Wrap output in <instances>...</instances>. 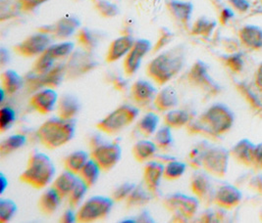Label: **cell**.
<instances>
[{
    "label": "cell",
    "instance_id": "cell-1",
    "mask_svg": "<svg viewBox=\"0 0 262 223\" xmlns=\"http://www.w3.org/2000/svg\"><path fill=\"white\" fill-rule=\"evenodd\" d=\"M185 61V53L182 47L168 49L149 62L146 67V75L159 86L165 85L179 73Z\"/></svg>",
    "mask_w": 262,
    "mask_h": 223
},
{
    "label": "cell",
    "instance_id": "cell-2",
    "mask_svg": "<svg viewBox=\"0 0 262 223\" xmlns=\"http://www.w3.org/2000/svg\"><path fill=\"white\" fill-rule=\"evenodd\" d=\"M76 120L59 117H50L37 129V138L49 150L58 149L74 138Z\"/></svg>",
    "mask_w": 262,
    "mask_h": 223
},
{
    "label": "cell",
    "instance_id": "cell-3",
    "mask_svg": "<svg viewBox=\"0 0 262 223\" xmlns=\"http://www.w3.org/2000/svg\"><path fill=\"white\" fill-rule=\"evenodd\" d=\"M234 123V114L229 107L217 103L208 108L196 122L191 121L187 127L190 131L204 130L213 135L226 133Z\"/></svg>",
    "mask_w": 262,
    "mask_h": 223
},
{
    "label": "cell",
    "instance_id": "cell-4",
    "mask_svg": "<svg viewBox=\"0 0 262 223\" xmlns=\"http://www.w3.org/2000/svg\"><path fill=\"white\" fill-rule=\"evenodd\" d=\"M55 171V166L48 155L34 153L30 156L24 171L20 175V181L35 189H42L52 181Z\"/></svg>",
    "mask_w": 262,
    "mask_h": 223
},
{
    "label": "cell",
    "instance_id": "cell-5",
    "mask_svg": "<svg viewBox=\"0 0 262 223\" xmlns=\"http://www.w3.org/2000/svg\"><path fill=\"white\" fill-rule=\"evenodd\" d=\"M90 147L91 158L104 172L110 171L121 160L122 149L117 142H107L100 135H94L90 140Z\"/></svg>",
    "mask_w": 262,
    "mask_h": 223
},
{
    "label": "cell",
    "instance_id": "cell-6",
    "mask_svg": "<svg viewBox=\"0 0 262 223\" xmlns=\"http://www.w3.org/2000/svg\"><path fill=\"white\" fill-rule=\"evenodd\" d=\"M140 115L137 107L122 105L96 123V129L107 135H115L130 127Z\"/></svg>",
    "mask_w": 262,
    "mask_h": 223
},
{
    "label": "cell",
    "instance_id": "cell-7",
    "mask_svg": "<svg viewBox=\"0 0 262 223\" xmlns=\"http://www.w3.org/2000/svg\"><path fill=\"white\" fill-rule=\"evenodd\" d=\"M111 197L95 196L86 200L77 211V222H96L107 217L114 206Z\"/></svg>",
    "mask_w": 262,
    "mask_h": 223
},
{
    "label": "cell",
    "instance_id": "cell-8",
    "mask_svg": "<svg viewBox=\"0 0 262 223\" xmlns=\"http://www.w3.org/2000/svg\"><path fill=\"white\" fill-rule=\"evenodd\" d=\"M25 79V86L30 91H37L42 88H57L66 79L65 63L56 64L51 70L45 75H36L32 70Z\"/></svg>",
    "mask_w": 262,
    "mask_h": 223
},
{
    "label": "cell",
    "instance_id": "cell-9",
    "mask_svg": "<svg viewBox=\"0 0 262 223\" xmlns=\"http://www.w3.org/2000/svg\"><path fill=\"white\" fill-rule=\"evenodd\" d=\"M98 67V61L95 53L88 52L82 48L74 50L71 55L66 59V79L75 80L96 70Z\"/></svg>",
    "mask_w": 262,
    "mask_h": 223
},
{
    "label": "cell",
    "instance_id": "cell-10",
    "mask_svg": "<svg viewBox=\"0 0 262 223\" xmlns=\"http://www.w3.org/2000/svg\"><path fill=\"white\" fill-rule=\"evenodd\" d=\"M52 36L39 32L25 38L13 47L14 52L25 58H34L43 53L52 44Z\"/></svg>",
    "mask_w": 262,
    "mask_h": 223
},
{
    "label": "cell",
    "instance_id": "cell-11",
    "mask_svg": "<svg viewBox=\"0 0 262 223\" xmlns=\"http://www.w3.org/2000/svg\"><path fill=\"white\" fill-rule=\"evenodd\" d=\"M80 28L81 21L79 20V18L73 15H66L64 17H61L55 23L40 28L39 32L51 35L53 39L63 41L70 38L72 35L77 34Z\"/></svg>",
    "mask_w": 262,
    "mask_h": 223
},
{
    "label": "cell",
    "instance_id": "cell-12",
    "mask_svg": "<svg viewBox=\"0 0 262 223\" xmlns=\"http://www.w3.org/2000/svg\"><path fill=\"white\" fill-rule=\"evenodd\" d=\"M152 50L151 42L147 39L141 38L135 40V43L129 51V53L124 57L123 68L127 77H133L140 69L143 58Z\"/></svg>",
    "mask_w": 262,
    "mask_h": 223
},
{
    "label": "cell",
    "instance_id": "cell-13",
    "mask_svg": "<svg viewBox=\"0 0 262 223\" xmlns=\"http://www.w3.org/2000/svg\"><path fill=\"white\" fill-rule=\"evenodd\" d=\"M229 155V151L223 147H209L203 158L204 170L213 176H224L228 168Z\"/></svg>",
    "mask_w": 262,
    "mask_h": 223
},
{
    "label": "cell",
    "instance_id": "cell-14",
    "mask_svg": "<svg viewBox=\"0 0 262 223\" xmlns=\"http://www.w3.org/2000/svg\"><path fill=\"white\" fill-rule=\"evenodd\" d=\"M59 96L54 88H42L36 91L30 98V105L41 115L52 113L57 106Z\"/></svg>",
    "mask_w": 262,
    "mask_h": 223
},
{
    "label": "cell",
    "instance_id": "cell-15",
    "mask_svg": "<svg viewBox=\"0 0 262 223\" xmlns=\"http://www.w3.org/2000/svg\"><path fill=\"white\" fill-rule=\"evenodd\" d=\"M164 165L159 161H148L143 168V183L154 194L157 193L162 178H164Z\"/></svg>",
    "mask_w": 262,
    "mask_h": 223
},
{
    "label": "cell",
    "instance_id": "cell-16",
    "mask_svg": "<svg viewBox=\"0 0 262 223\" xmlns=\"http://www.w3.org/2000/svg\"><path fill=\"white\" fill-rule=\"evenodd\" d=\"M132 99L140 104L146 105L154 102L156 94L158 93L155 85L144 80H138L134 82L130 87Z\"/></svg>",
    "mask_w": 262,
    "mask_h": 223
},
{
    "label": "cell",
    "instance_id": "cell-17",
    "mask_svg": "<svg viewBox=\"0 0 262 223\" xmlns=\"http://www.w3.org/2000/svg\"><path fill=\"white\" fill-rule=\"evenodd\" d=\"M81 102L74 94L65 93L60 96L56 106L57 117L64 119H75L81 112Z\"/></svg>",
    "mask_w": 262,
    "mask_h": 223
},
{
    "label": "cell",
    "instance_id": "cell-18",
    "mask_svg": "<svg viewBox=\"0 0 262 223\" xmlns=\"http://www.w3.org/2000/svg\"><path fill=\"white\" fill-rule=\"evenodd\" d=\"M135 43V39L131 35H121L115 38L108 47L107 53L105 61L107 63H114L119 61L120 59L124 58Z\"/></svg>",
    "mask_w": 262,
    "mask_h": 223
},
{
    "label": "cell",
    "instance_id": "cell-19",
    "mask_svg": "<svg viewBox=\"0 0 262 223\" xmlns=\"http://www.w3.org/2000/svg\"><path fill=\"white\" fill-rule=\"evenodd\" d=\"M188 81L191 84L205 89L214 90L217 88V85L208 75L207 66L202 61H198L193 64L188 73Z\"/></svg>",
    "mask_w": 262,
    "mask_h": 223
},
{
    "label": "cell",
    "instance_id": "cell-20",
    "mask_svg": "<svg viewBox=\"0 0 262 223\" xmlns=\"http://www.w3.org/2000/svg\"><path fill=\"white\" fill-rule=\"evenodd\" d=\"M166 6L167 10L174 21L184 27L188 26L193 9L191 2L183 0H168Z\"/></svg>",
    "mask_w": 262,
    "mask_h": 223
},
{
    "label": "cell",
    "instance_id": "cell-21",
    "mask_svg": "<svg viewBox=\"0 0 262 223\" xmlns=\"http://www.w3.org/2000/svg\"><path fill=\"white\" fill-rule=\"evenodd\" d=\"M191 189L192 193L200 200H214L215 192L208 176L202 171H196L191 176Z\"/></svg>",
    "mask_w": 262,
    "mask_h": 223
},
{
    "label": "cell",
    "instance_id": "cell-22",
    "mask_svg": "<svg viewBox=\"0 0 262 223\" xmlns=\"http://www.w3.org/2000/svg\"><path fill=\"white\" fill-rule=\"evenodd\" d=\"M154 194L147 189L145 184H139L133 189L131 194L125 200V208L127 210L141 209L146 206L151 199Z\"/></svg>",
    "mask_w": 262,
    "mask_h": 223
},
{
    "label": "cell",
    "instance_id": "cell-23",
    "mask_svg": "<svg viewBox=\"0 0 262 223\" xmlns=\"http://www.w3.org/2000/svg\"><path fill=\"white\" fill-rule=\"evenodd\" d=\"M242 199V193L238 188L232 185H223L215 191L214 201L223 208H232Z\"/></svg>",
    "mask_w": 262,
    "mask_h": 223
},
{
    "label": "cell",
    "instance_id": "cell-24",
    "mask_svg": "<svg viewBox=\"0 0 262 223\" xmlns=\"http://www.w3.org/2000/svg\"><path fill=\"white\" fill-rule=\"evenodd\" d=\"M62 200L57 191L51 186L39 197L37 202L38 210L46 215H51L59 209Z\"/></svg>",
    "mask_w": 262,
    "mask_h": 223
},
{
    "label": "cell",
    "instance_id": "cell-25",
    "mask_svg": "<svg viewBox=\"0 0 262 223\" xmlns=\"http://www.w3.org/2000/svg\"><path fill=\"white\" fill-rule=\"evenodd\" d=\"M178 95L172 86H166L155 96L154 104L159 112H169L178 105Z\"/></svg>",
    "mask_w": 262,
    "mask_h": 223
},
{
    "label": "cell",
    "instance_id": "cell-26",
    "mask_svg": "<svg viewBox=\"0 0 262 223\" xmlns=\"http://www.w3.org/2000/svg\"><path fill=\"white\" fill-rule=\"evenodd\" d=\"M1 88L6 95L11 96L17 93L25 86V79L16 70H6L1 73Z\"/></svg>",
    "mask_w": 262,
    "mask_h": 223
},
{
    "label": "cell",
    "instance_id": "cell-27",
    "mask_svg": "<svg viewBox=\"0 0 262 223\" xmlns=\"http://www.w3.org/2000/svg\"><path fill=\"white\" fill-rule=\"evenodd\" d=\"M158 148L154 141L141 140L135 143L132 148L133 158L138 163H145L155 158Z\"/></svg>",
    "mask_w": 262,
    "mask_h": 223
},
{
    "label": "cell",
    "instance_id": "cell-28",
    "mask_svg": "<svg viewBox=\"0 0 262 223\" xmlns=\"http://www.w3.org/2000/svg\"><path fill=\"white\" fill-rule=\"evenodd\" d=\"M79 180L78 175H75L68 170H64L53 181L52 187L54 188L62 199H65L69 196L72 189L76 185Z\"/></svg>",
    "mask_w": 262,
    "mask_h": 223
},
{
    "label": "cell",
    "instance_id": "cell-29",
    "mask_svg": "<svg viewBox=\"0 0 262 223\" xmlns=\"http://www.w3.org/2000/svg\"><path fill=\"white\" fill-rule=\"evenodd\" d=\"M76 40L80 48L88 52L95 53L100 38L95 31L88 28H81L76 34Z\"/></svg>",
    "mask_w": 262,
    "mask_h": 223
},
{
    "label": "cell",
    "instance_id": "cell-30",
    "mask_svg": "<svg viewBox=\"0 0 262 223\" xmlns=\"http://www.w3.org/2000/svg\"><path fill=\"white\" fill-rule=\"evenodd\" d=\"M164 125L171 129H181L187 127L191 121V115L186 110L173 109L166 112L164 118Z\"/></svg>",
    "mask_w": 262,
    "mask_h": 223
},
{
    "label": "cell",
    "instance_id": "cell-31",
    "mask_svg": "<svg viewBox=\"0 0 262 223\" xmlns=\"http://www.w3.org/2000/svg\"><path fill=\"white\" fill-rule=\"evenodd\" d=\"M91 156L89 153L79 150L75 152L69 154L63 161V165L64 168L70 172H73L75 175H78L80 170L82 169L84 164L89 161Z\"/></svg>",
    "mask_w": 262,
    "mask_h": 223
},
{
    "label": "cell",
    "instance_id": "cell-32",
    "mask_svg": "<svg viewBox=\"0 0 262 223\" xmlns=\"http://www.w3.org/2000/svg\"><path fill=\"white\" fill-rule=\"evenodd\" d=\"M101 171L102 170L100 166L96 164L92 158H90L89 161L84 164L82 169L80 170V172L78 174V176L86 184L88 187L91 188L97 182Z\"/></svg>",
    "mask_w": 262,
    "mask_h": 223
},
{
    "label": "cell",
    "instance_id": "cell-33",
    "mask_svg": "<svg viewBox=\"0 0 262 223\" xmlns=\"http://www.w3.org/2000/svg\"><path fill=\"white\" fill-rule=\"evenodd\" d=\"M26 143H27V137L24 134L18 133V134L10 135L0 143V154L2 157L10 155L13 152L23 148Z\"/></svg>",
    "mask_w": 262,
    "mask_h": 223
},
{
    "label": "cell",
    "instance_id": "cell-34",
    "mask_svg": "<svg viewBox=\"0 0 262 223\" xmlns=\"http://www.w3.org/2000/svg\"><path fill=\"white\" fill-rule=\"evenodd\" d=\"M255 145H253L250 140L243 139L233 147L231 154L241 162L251 163L253 162V153Z\"/></svg>",
    "mask_w": 262,
    "mask_h": 223
},
{
    "label": "cell",
    "instance_id": "cell-35",
    "mask_svg": "<svg viewBox=\"0 0 262 223\" xmlns=\"http://www.w3.org/2000/svg\"><path fill=\"white\" fill-rule=\"evenodd\" d=\"M158 125L159 117L155 113L149 112L143 115V117H141V119L137 123V129L143 136L149 137L157 131Z\"/></svg>",
    "mask_w": 262,
    "mask_h": 223
},
{
    "label": "cell",
    "instance_id": "cell-36",
    "mask_svg": "<svg viewBox=\"0 0 262 223\" xmlns=\"http://www.w3.org/2000/svg\"><path fill=\"white\" fill-rule=\"evenodd\" d=\"M243 41L250 47H262V30L254 26H247L241 32Z\"/></svg>",
    "mask_w": 262,
    "mask_h": 223
},
{
    "label": "cell",
    "instance_id": "cell-37",
    "mask_svg": "<svg viewBox=\"0 0 262 223\" xmlns=\"http://www.w3.org/2000/svg\"><path fill=\"white\" fill-rule=\"evenodd\" d=\"M154 142L159 150L161 151L169 150L174 143L172 129L164 125L162 128H160L155 132Z\"/></svg>",
    "mask_w": 262,
    "mask_h": 223
},
{
    "label": "cell",
    "instance_id": "cell-38",
    "mask_svg": "<svg viewBox=\"0 0 262 223\" xmlns=\"http://www.w3.org/2000/svg\"><path fill=\"white\" fill-rule=\"evenodd\" d=\"M75 50V43L72 41H61L51 44L47 49L48 53L56 61L67 59Z\"/></svg>",
    "mask_w": 262,
    "mask_h": 223
},
{
    "label": "cell",
    "instance_id": "cell-39",
    "mask_svg": "<svg viewBox=\"0 0 262 223\" xmlns=\"http://www.w3.org/2000/svg\"><path fill=\"white\" fill-rule=\"evenodd\" d=\"M56 65V60L46 50L37 56L32 67V71L36 75H45Z\"/></svg>",
    "mask_w": 262,
    "mask_h": 223
},
{
    "label": "cell",
    "instance_id": "cell-40",
    "mask_svg": "<svg viewBox=\"0 0 262 223\" xmlns=\"http://www.w3.org/2000/svg\"><path fill=\"white\" fill-rule=\"evenodd\" d=\"M187 169V164L177 160H172L164 165V179L174 181L184 176Z\"/></svg>",
    "mask_w": 262,
    "mask_h": 223
},
{
    "label": "cell",
    "instance_id": "cell-41",
    "mask_svg": "<svg viewBox=\"0 0 262 223\" xmlns=\"http://www.w3.org/2000/svg\"><path fill=\"white\" fill-rule=\"evenodd\" d=\"M88 190H89V187L86 186V184L83 182V180H81L80 177H79L78 182L72 189L69 196L67 197L69 206L73 209L78 208L82 204L84 196L88 193Z\"/></svg>",
    "mask_w": 262,
    "mask_h": 223
},
{
    "label": "cell",
    "instance_id": "cell-42",
    "mask_svg": "<svg viewBox=\"0 0 262 223\" xmlns=\"http://www.w3.org/2000/svg\"><path fill=\"white\" fill-rule=\"evenodd\" d=\"M94 7L97 14L105 19L115 18L119 14L118 6L108 0H97Z\"/></svg>",
    "mask_w": 262,
    "mask_h": 223
},
{
    "label": "cell",
    "instance_id": "cell-43",
    "mask_svg": "<svg viewBox=\"0 0 262 223\" xmlns=\"http://www.w3.org/2000/svg\"><path fill=\"white\" fill-rule=\"evenodd\" d=\"M209 148L207 142H201L199 143L195 147H193L191 149L189 155H188V162L191 164L192 167H200L201 165L203 166V158L204 155L207 151V149Z\"/></svg>",
    "mask_w": 262,
    "mask_h": 223
},
{
    "label": "cell",
    "instance_id": "cell-44",
    "mask_svg": "<svg viewBox=\"0 0 262 223\" xmlns=\"http://www.w3.org/2000/svg\"><path fill=\"white\" fill-rule=\"evenodd\" d=\"M199 206H200L199 199L184 194L178 211L184 213L189 219H191L195 215L196 211L199 210Z\"/></svg>",
    "mask_w": 262,
    "mask_h": 223
},
{
    "label": "cell",
    "instance_id": "cell-45",
    "mask_svg": "<svg viewBox=\"0 0 262 223\" xmlns=\"http://www.w3.org/2000/svg\"><path fill=\"white\" fill-rule=\"evenodd\" d=\"M16 203L10 199H0V222H9L17 212Z\"/></svg>",
    "mask_w": 262,
    "mask_h": 223
},
{
    "label": "cell",
    "instance_id": "cell-46",
    "mask_svg": "<svg viewBox=\"0 0 262 223\" xmlns=\"http://www.w3.org/2000/svg\"><path fill=\"white\" fill-rule=\"evenodd\" d=\"M16 121V112L11 107H2L0 110V132L4 133L13 127Z\"/></svg>",
    "mask_w": 262,
    "mask_h": 223
},
{
    "label": "cell",
    "instance_id": "cell-47",
    "mask_svg": "<svg viewBox=\"0 0 262 223\" xmlns=\"http://www.w3.org/2000/svg\"><path fill=\"white\" fill-rule=\"evenodd\" d=\"M136 187L135 183L132 182H124L120 184L119 186L115 188L111 193V198L115 203H122L125 202L127 197L131 194L133 189Z\"/></svg>",
    "mask_w": 262,
    "mask_h": 223
},
{
    "label": "cell",
    "instance_id": "cell-48",
    "mask_svg": "<svg viewBox=\"0 0 262 223\" xmlns=\"http://www.w3.org/2000/svg\"><path fill=\"white\" fill-rule=\"evenodd\" d=\"M173 39H174V34L172 32H170V30H168L167 28H161L159 30L158 39H157L155 46H152V50H151L152 53L156 54L157 52L164 49L168 44L171 43V41Z\"/></svg>",
    "mask_w": 262,
    "mask_h": 223
},
{
    "label": "cell",
    "instance_id": "cell-49",
    "mask_svg": "<svg viewBox=\"0 0 262 223\" xmlns=\"http://www.w3.org/2000/svg\"><path fill=\"white\" fill-rule=\"evenodd\" d=\"M214 27L213 22H209L205 18H201L192 26L191 33L193 35H206L209 34Z\"/></svg>",
    "mask_w": 262,
    "mask_h": 223
},
{
    "label": "cell",
    "instance_id": "cell-50",
    "mask_svg": "<svg viewBox=\"0 0 262 223\" xmlns=\"http://www.w3.org/2000/svg\"><path fill=\"white\" fill-rule=\"evenodd\" d=\"M50 0H18L20 9L26 13L35 11L38 7Z\"/></svg>",
    "mask_w": 262,
    "mask_h": 223
},
{
    "label": "cell",
    "instance_id": "cell-51",
    "mask_svg": "<svg viewBox=\"0 0 262 223\" xmlns=\"http://www.w3.org/2000/svg\"><path fill=\"white\" fill-rule=\"evenodd\" d=\"M112 78L113 79L111 80V83L115 90L119 91L121 93H125L129 89V82L126 79L118 75H115Z\"/></svg>",
    "mask_w": 262,
    "mask_h": 223
},
{
    "label": "cell",
    "instance_id": "cell-52",
    "mask_svg": "<svg viewBox=\"0 0 262 223\" xmlns=\"http://www.w3.org/2000/svg\"><path fill=\"white\" fill-rule=\"evenodd\" d=\"M59 221L62 223L77 222V211H74L73 208L66 210L61 214Z\"/></svg>",
    "mask_w": 262,
    "mask_h": 223
},
{
    "label": "cell",
    "instance_id": "cell-53",
    "mask_svg": "<svg viewBox=\"0 0 262 223\" xmlns=\"http://www.w3.org/2000/svg\"><path fill=\"white\" fill-rule=\"evenodd\" d=\"M136 220L138 223H155V220L151 213L147 210H142L136 216Z\"/></svg>",
    "mask_w": 262,
    "mask_h": 223
},
{
    "label": "cell",
    "instance_id": "cell-54",
    "mask_svg": "<svg viewBox=\"0 0 262 223\" xmlns=\"http://www.w3.org/2000/svg\"><path fill=\"white\" fill-rule=\"evenodd\" d=\"M230 2L233 4V6L235 8H237L239 11H246L250 7L248 0H230Z\"/></svg>",
    "mask_w": 262,
    "mask_h": 223
},
{
    "label": "cell",
    "instance_id": "cell-55",
    "mask_svg": "<svg viewBox=\"0 0 262 223\" xmlns=\"http://www.w3.org/2000/svg\"><path fill=\"white\" fill-rule=\"evenodd\" d=\"M253 163L262 166V143L255 146L253 153Z\"/></svg>",
    "mask_w": 262,
    "mask_h": 223
},
{
    "label": "cell",
    "instance_id": "cell-56",
    "mask_svg": "<svg viewBox=\"0 0 262 223\" xmlns=\"http://www.w3.org/2000/svg\"><path fill=\"white\" fill-rule=\"evenodd\" d=\"M228 64L229 66L233 69L234 70H238L241 69V66H242V60L239 58V56H232L231 58L229 59L228 61Z\"/></svg>",
    "mask_w": 262,
    "mask_h": 223
},
{
    "label": "cell",
    "instance_id": "cell-57",
    "mask_svg": "<svg viewBox=\"0 0 262 223\" xmlns=\"http://www.w3.org/2000/svg\"><path fill=\"white\" fill-rule=\"evenodd\" d=\"M190 219L182 212L176 211L172 213V219L171 222H188Z\"/></svg>",
    "mask_w": 262,
    "mask_h": 223
},
{
    "label": "cell",
    "instance_id": "cell-58",
    "mask_svg": "<svg viewBox=\"0 0 262 223\" xmlns=\"http://www.w3.org/2000/svg\"><path fill=\"white\" fill-rule=\"evenodd\" d=\"M10 56H9V52L8 50H6L4 47L1 48L0 50V62H1V66L3 67L4 65H6L7 63H9Z\"/></svg>",
    "mask_w": 262,
    "mask_h": 223
},
{
    "label": "cell",
    "instance_id": "cell-59",
    "mask_svg": "<svg viewBox=\"0 0 262 223\" xmlns=\"http://www.w3.org/2000/svg\"><path fill=\"white\" fill-rule=\"evenodd\" d=\"M233 16H234L233 11L228 8H225V9H223V11L221 12V21L223 23H226L227 21L230 20Z\"/></svg>",
    "mask_w": 262,
    "mask_h": 223
},
{
    "label": "cell",
    "instance_id": "cell-60",
    "mask_svg": "<svg viewBox=\"0 0 262 223\" xmlns=\"http://www.w3.org/2000/svg\"><path fill=\"white\" fill-rule=\"evenodd\" d=\"M7 187H8V180H7L6 176H4L3 174H1V176H0V194L1 195L5 192Z\"/></svg>",
    "mask_w": 262,
    "mask_h": 223
},
{
    "label": "cell",
    "instance_id": "cell-61",
    "mask_svg": "<svg viewBox=\"0 0 262 223\" xmlns=\"http://www.w3.org/2000/svg\"><path fill=\"white\" fill-rule=\"evenodd\" d=\"M255 82H256V85L258 86V88L262 89V64L260 65V67L258 68L257 72H256Z\"/></svg>",
    "mask_w": 262,
    "mask_h": 223
},
{
    "label": "cell",
    "instance_id": "cell-62",
    "mask_svg": "<svg viewBox=\"0 0 262 223\" xmlns=\"http://www.w3.org/2000/svg\"><path fill=\"white\" fill-rule=\"evenodd\" d=\"M120 222L122 223H136L137 222V220H136V218L135 217H127L126 219H123V220H121Z\"/></svg>",
    "mask_w": 262,
    "mask_h": 223
},
{
    "label": "cell",
    "instance_id": "cell-63",
    "mask_svg": "<svg viewBox=\"0 0 262 223\" xmlns=\"http://www.w3.org/2000/svg\"><path fill=\"white\" fill-rule=\"evenodd\" d=\"M74 1H79V0H74Z\"/></svg>",
    "mask_w": 262,
    "mask_h": 223
}]
</instances>
